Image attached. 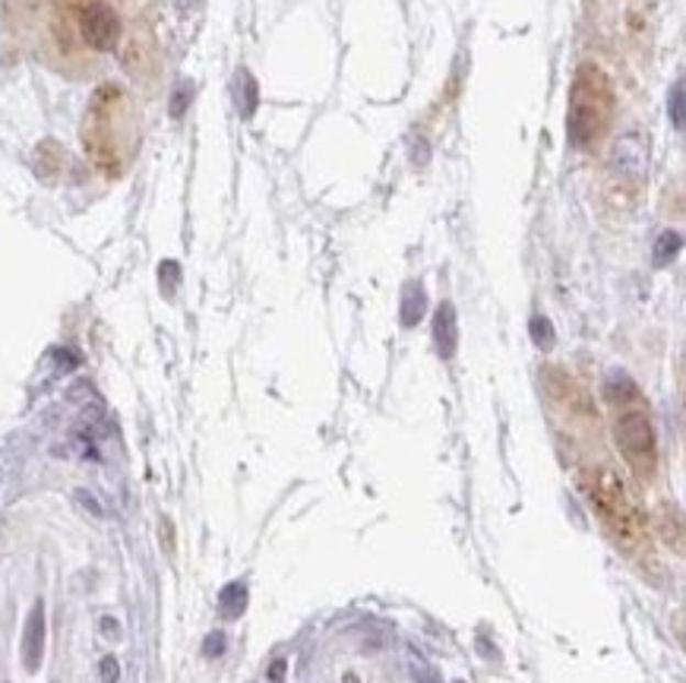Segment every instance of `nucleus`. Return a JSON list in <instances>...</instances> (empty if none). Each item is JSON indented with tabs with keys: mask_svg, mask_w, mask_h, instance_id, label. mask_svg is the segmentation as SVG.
Listing matches in <instances>:
<instances>
[{
	"mask_svg": "<svg viewBox=\"0 0 686 683\" xmlns=\"http://www.w3.org/2000/svg\"><path fill=\"white\" fill-rule=\"evenodd\" d=\"M42 658H45V605L35 602L26 617V630H23V664L29 674L42 668Z\"/></svg>",
	"mask_w": 686,
	"mask_h": 683,
	"instance_id": "423d86ee",
	"label": "nucleus"
},
{
	"mask_svg": "<svg viewBox=\"0 0 686 683\" xmlns=\"http://www.w3.org/2000/svg\"><path fill=\"white\" fill-rule=\"evenodd\" d=\"M436 342H440L443 357H450V354L456 352V313H453L450 304H443L440 313H436Z\"/></svg>",
	"mask_w": 686,
	"mask_h": 683,
	"instance_id": "0eeeda50",
	"label": "nucleus"
},
{
	"mask_svg": "<svg viewBox=\"0 0 686 683\" xmlns=\"http://www.w3.org/2000/svg\"><path fill=\"white\" fill-rule=\"evenodd\" d=\"M583 491L588 494L591 506L598 509V516L605 519V526L613 531V538L635 554H649V529L645 519L639 513V506L630 497V491L623 487V481L617 478L605 465L585 469L583 472Z\"/></svg>",
	"mask_w": 686,
	"mask_h": 683,
	"instance_id": "f03ea898",
	"label": "nucleus"
},
{
	"mask_svg": "<svg viewBox=\"0 0 686 683\" xmlns=\"http://www.w3.org/2000/svg\"><path fill=\"white\" fill-rule=\"evenodd\" d=\"M613 89L601 67H579L569 96V140L579 150H595L613 124Z\"/></svg>",
	"mask_w": 686,
	"mask_h": 683,
	"instance_id": "7ed1b4c3",
	"label": "nucleus"
},
{
	"mask_svg": "<svg viewBox=\"0 0 686 683\" xmlns=\"http://www.w3.org/2000/svg\"><path fill=\"white\" fill-rule=\"evenodd\" d=\"M82 146L104 175H121L136 152V111L124 89L102 86L82 121Z\"/></svg>",
	"mask_w": 686,
	"mask_h": 683,
	"instance_id": "f257e3e1",
	"label": "nucleus"
},
{
	"mask_svg": "<svg viewBox=\"0 0 686 683\" xmlns=\"http://www.w3.org/2000/svg\"><path fill=\"white\" fill-rule=\"evenodd\" d=\"M124 42V16L111 0H74L67 7L64 45L82 54L104 57L114 54Z\"/></svg>",
	"mask_w": 686,
	"mask_h": 683,
	"instance_id": "20e7f679",
	"label": "nucleus"
},
{
	"mask_svg": "<svg viewBox=\"0 0 686 683\" xmlns=\"http://www.w3.org/2000/svg\"><path fill=\"white\" fill-rule=\"evenodd\" d=\"M613 403L620 405L617 408V447H620V455L623 462L630 465L639 481H652L659 475V440H655V430H652V421L642 408V399H639V389H630L627 399L620 396H610Z\"/></svg>",
	"mask_w": 686,
	"mask_h": 683,
	"instance_id": "39448f33",
	"label": "nucleus"
},
{
	"mask_svg": "<svg viewBox=\"0 0 686 683\" xmlns=\"http://www.w3.org/2000/svg\"><path fill=\"white\" fill-rule=\"evenodd\" d=\"M219 607H222V614L225 617H241L244 614V607H247V585L244 582H231L229 588L219 595Z\"/></svg>",
	"mask_w": 686,
	"mask_h": 683,
	"instance_id": "6e6552de",
	"label": "nucleus"
},
{
	"mask_svg": "<svg viewBox=\"0 0 686 683\" xmlns=\"http://www.w3.org/2000/svg\"><path fill=\"white\" fill-rule=\"evenodd\" d=\"M118 678H121L118 658H102V683H118Z\"/></svg>",
	"mask_w": 686,
	"mask_h": 683,
	"instance_id": "9d476101",
	"label": "nucleus"
},
{
	"mask_svg": "<svg viewBox=\"0 0 686 683\" xmlns=\"http://www.w3.org/2000/svg\"><path fill=\"white\" fill-rule=\"evenodd\" d=\"M203 652H206V656H209V658L222 656V652H225V636H222V632H212V636L206 639Z\"/></svg>",
	"mask_w": 686,
	"mask_h": 683,
	"instance_id": "1a4fd4ad",
	"label": "nucleus"
}]
</instances>
